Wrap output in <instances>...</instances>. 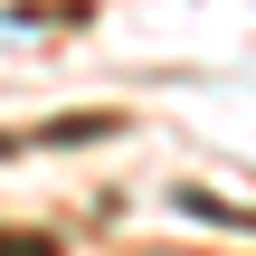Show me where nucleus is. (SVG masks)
I'll list each match as a JSON object with an SVG mask.
<instances>
[{
  "label": "nucleus",
  "mask_w": 256,
  "mask_h": 256,
  "mask_svg": "<svg viewBox=\"0 0 256 256\" xmlns=\"http://www.w3.org/2000/svg\"><path fill=\"white\" fill-rule=\"evenodd\" d=\"M180 209H190V218H218V228H256V209H228V200H209V190H180Z\"/></svg>",
  "instance_id": "obj_2"
},
{
  "label": "nucleus",
  "mask_w": 256,
  "mask_h": 256,
  "mask_svg": "<svg viewBox=\"0 0 256 256\" xmlns=\"http://www.w3.org/2000/svg\"><path fill=\"white\" fill-rule=\"evenodd\" d=\"M95 133H114V114H57V124H38V142H95Z\"/></svg>",
  "instance_id": "obj_1"
},
{
  "label": "nucleus",
  "mask_w": 256,
  "mask_h": 256,
  "mask_svg": "<svg viewBox=\"0 0 256 256\" xmlns=\"http://www.w3.org/2000/svg\"><path fill=\"white\" fill-rule=\"evenodd\" d=\"M0 256H48V238H0Z\"/></svg>",
  "instance_id": "obj_3"
}]
</instances>
